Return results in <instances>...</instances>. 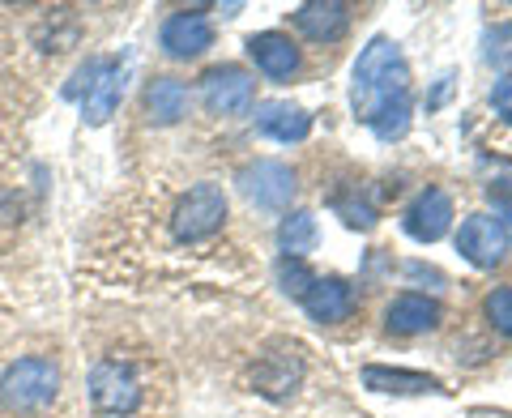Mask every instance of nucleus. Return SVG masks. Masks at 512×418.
Returning <instances> with one entry per match:
<instances>
[{
  "label": "nucleus",
  "instance_id": "f257e3e1",
  "mask_svg": "<svg viewBox=\"0 0 512 418\" xmlns=\"http://www.w3.org/2000/svg\"><path fill=\"white\" fill-rule=\"evenodd\" d=\"M355 116L380 141H397L410 128V69L393 39H372L355 60V86H350Z\"/></svg>",
  "mask_w": 512,
  "mask_h": 418
},
{
  "label": "nucleus",
  "instance_id": "f03ea898",
  "mask_svg": "<svg viewBox=\"0 0 512 418\" xmlns=\"http://www.w3.org/2000/svg\"><path fill=\"white\" fill-rule=\"evenodd\" d=\"M60 393V367L43 355H26L5 367L0 376V406L9 414H35L47 410Z\"/></svg>",
  "mask_w": 512,
  "mask_h": 418
},
{
  "label": "nucleus",
  "instance_id": "7ed1b4c3",
  "mask_svg": "<svg viewBox=\"0 0 512 418\" xmlns=\"http://www.w3.org/2000/svg\"><path fill=\"white\" fill-rule=\"evenodd\" d=\"M222 222H227V192L218 184H197L175 205L171 235L180 239V244H197V239H210L214 231H222Z\"/></svg>",
  "mask_w": 512,
  "mask_h": 418
},
{
  "label": "nucleus",
  "instance_id": "20e7f679",
  "mask_svg": "<svg viewBox=\"0 0 512 418\" xmlns=\"http://www.w3.org/2000/svg\"><path fill=\"white\" fill-rule=\"evenodd\" d=\"M235 184L252 205H261V209H286L295 197V188H299L295 171L286 163H278V158H256V163H248L235 175Z\"/></svg>",
  "mask_w": 512,
  "mask_h": 418
},
{
  "label": "nucleus",
  "instance_id": "39448f33",
  "mask_svg": "<svg viewBox=\"0 0 512 418\" xmlns=\"http://www.w3.org/2000/svg\"><path fill=\"white\" fill-rule=\"evenodd\" d=\"M90 401L94 410L103 414H133L141 406V380L133 376V367L120 363V359H103L99 367L90 372Z\"/></svg>",
  "mask_w": 512,
  "mask_h": 418
},
{
  "label": "nucleus",
  "instance_id": "423d86ee",
  "mask_svg": "<svg viewBox=\"0 0 512 418\" xmlns=\"http://www.w3.org/2000/svg\"><path fill=\"white\" fill-rule=\"evenodd\" d=\"M252 94H256V82L239 64H218V69L201 77V99L214 116H244L252 107Z\"/></svg>",
  "mask_w": 512,
  "mask_h": 418
},
{
  "label": "nucleus",
  "instance_id": "0eeeda50",
  "mask_svg": "<svg viewBox=\"0 0 512 418\" xmlns=\"http://www.w3.org/2000/svg\"><path fill=\"white\" fill-rule=\"evenodd\" d=\"M457 252L478 269H495L504 261V252H508V235L500 231V222L495 218L470 214L466 222H461V231H457Z\"/></svg>",
  "mask_w": 512,
  "mask_h": 418
},
{
  "label": "nucleus",
  "instance_id": "6e6552de",
  "mask_svg": "<svg viewBox=\"0 0 512 418\" xmlns=\"http://www.w3.org/2000/svg\"><path fill=\"white\" fill-rule=\"evenodd\" d=\"M448 222H453V201H448L444 188H423L414 205L406 209L402 227L410 239H419V244H436V239L448 235Z\"/></svg>",
  "mask_w": 512,
  "mask_h": 418
},
{
  "label": "nucleus",
  "instance_id": "1a4fd4ad",
  "mask_svg": "<svg viewBox=\"0 0 512 418\" xmlns=\"http://www.w3.org/2000/svg\"><path fill=\"white\" fill-rule=\"evenodd\" d=\"M158 43H163V52L175 56V60H192L201 56L205 47L214 43V26L201 18V13H171L158 30Z\"/></svg>",
  "mask_w": 512,
  "mask_h": 418
},
{
  "label": "nucleus",
  "instance_id": "9d476101",
  "mask_svg": "<svg viewBox=\"0 0 512 418\" xmlns=\"http://www.w3.org/2000/svg\"><path fill=\"white\" fill-rule=\"evenodd\" d=\"M299 303L312 320H320V325H338V320H346L355 312V291H350L342 278H312V286L303 291Z\"/></svg>",
  "mask_w": 512,
  "mask_h": 418
},
{
  "label": "nucleus",
  "instance_id": "9b49d317",
  "mask_svg": "<svg viewBox=\"0 0 512 418\" xmlns=\"http://www.w3.org/2000/svg\"><path fill=\"white\" fill-rule=\"evenodd\" d=\"M440 303L436 299H427V295H397L389 308H384V325H389L393 333H431V329H440Z\"/></svg>",
  "mask_w": 512,
  "mask_h": 418
},
{
  "label": "nucleus",
  "instance_id": "f8f14e48",
  "mask_svg": "<svg viewBox=\"0 0 512 418\" xmlns=\"http://www.w3.org/2000/svg\"><path fill=\"white\" fill-rule=\"evenodd\" d=\"M295 26L308 39H316V43H333V39L346 35L350 9L342 5V0H312V5H299L295 9Z\"/></svg>",
  "mask_w": 512,
  "mask_h": 418
},
{
  "label": "nucleus",
  "instance_id": "ddd939ff",
  "mask_svg": "<svg viewBox=\"0 0 512 418\" xmlns=\"http://www.w3.org/2000/svg\"><path fill=\"white\" fill-rule=\"evenodd\" d=\"M248 56L256 60V69H261L265 77H274V82H282V77H291L299 69V47L286 35H278V30L252 35L248 39Z\"/></svg>",
  "mask_w": 512,
  "mask_h": 418
},
{
  "label": "nucleus",
  "instance_id": "4468645a",
  "mask_svg": "<svg viewBox=\"0 0 512 418\" xmlns=\"http://www.w3.org/2000/svg\"><path fill=\"white\" fill-rule=\"evenodd\" d=\"M120 90H124V64L120 60H103L99 77L90 82V90L82 94V111L90 124H107L111 111L120 103Z\"/></svg>",
  "mask_w": 512,
  "mask_h": 418
},
{
  "label": "nucleus",
  "instance_id": "2eb2a0df",
  "mask_svg": "<svg viewBox=\"0 0 512 418\" xmlns=\"http://www.w3.org/2000/svg\"><path fill=\"white\" fill-rule=\"evenodd\" d=\"M256 128H261L265 137H274V141H303L312 133V116L303 107L295 103H261L256 107Z\"/></svg>",
  "mask_w": 512,
  "mask_h": 418
},
{
  "label": "nucleus",
  "instance_id": "dca6fc26",
  "mask_svg": "<svg viewBox=\"0 0 512 418\" xmlns=\"http://www.w3.org/2000/svg\"><path fill=\"white\" fill-rule=\"evenodd\" d=\"M146 111L154 124H180L184 111H188V86L180 77H154L146 86Z\"/></svg>",
  "mask_w": 512,
  "mask_h": 418
},
{
  "label": "nucleus",
  "instance_id": "f3484780",
  "mask_svg": "<svg viewBox=\"0 0 512 418\" xmlns=\"http://www.w3.org/2000/svg\"><path fill=\"white\" fill-rule=\"evenodd\" d=\"M363 389H376V393H440V380L436 376H423V372H406V367H363Z\"/></svg>",
  "mask_w": 512,
  "mask_h": 418
},
{
  "label": "nucleus",
  "instance_id": "a211bd4d",
  "mask_svg": "<svg viewBox=\"0 0 512 418\" xmlns=\"http://www.w3.org/2000/svg\"><path fill=\"white\" fill-rule=\"evenodd\" d=\"M316 218L308 214V209H295V214H286L282 218V227H278V244L282 252L291 256V261H303L312 248H316Z\"/></svg>",
  "mask_w": 512,
  "mask_h": 418
},
{
  "label": "nucleus",
  "instance_id": "6ab92c4d",
  "mask_svg": "<svg viewBox=\"0 0 512 418\" xmlns=\"http://www.w3.org/2000/svg\"><path fill=\"white\" fill-rule=\"evenodd\" d=\"M483 308H487L491 329L504 333V337H512V286H500V291H491Z\"/></svg>",
  "mask_w": 512,
  "mask_h": 418
},
{
  "label": "nucleus",
  "instance_id": "aec40b11",
  "mask_svg": "<svg viewBox=\"0 0 512 418\" xmlns=\"http://www.w3.org/2000/svg\"><path fill=\"white\" fill-rule=\"evenodd\" d=\"M333 209H338L342 222H346V227H355V231H367V227L376 222V209L367 205V201H346V197H338V201H333Z\"/></svg>",
  "mask_w": 512,
  "mask_h": 418
},
{
  "label": "nucleus",
  "instance_id": "412c9836",
  "mask_svg": "<svg viewBox=\"0 0 512 418\" xmlns=\"http://www.w3.org/2000/svg\"><path fill=\"white\" fill-rule=\"evenodd\" d=\"M278 278H282V291H286V295H295V299H303V291H308V286H312V273L303 269V261H291V256H286V261H282Z\"/></svg>",
  "mask_w": 512,
  "mask_h": 418
},
{
  "label": "nucleus",
  "instance_id": "4be33fe9",
  "mask_svg": "<svg viewBox=\"0 0 512 418\" xmlns=\"http://www.w3.org/2000/svg\"><path fill=\"white\" fill-rule=\"evenodd\" d=\"M487 56L495 60V64H512V26H495L491 35H487Z\"/></svg>",
  "mask_w": 512,
  "mask_h": 418
},
{
  "label": "nucleus",
  "instance_id": "5701e85b",
  "mask_svg": "<svg viewBox=\"0 0 512 418\" xmlns=\"http://www.w3.org/2000/svg\"><path fill=\"white\" fill-rule=\"evenodd\" d=\"M491 107L500 111L504 120H512V73H508V77H500V82H495V90H491Z\"/></svg>",
  "mask_w": 512,
  "mask_h": 418
},
{
  "label": "nucleus",
  "instance_id": "b1692460",
  "mask_svg": "<svg viewBox=\"0 0 512 418\" xmlns=\"http://www.w3.org/2000/svg\"><path fill=\"white\" fill-rule=\"evenodd\" d=\"M491 201H495V222H500V231L512 239V197L508 192H491Z\"/></svg>",
  "mask_w": 512,
  "mask_h": 418
}]
</instances>
